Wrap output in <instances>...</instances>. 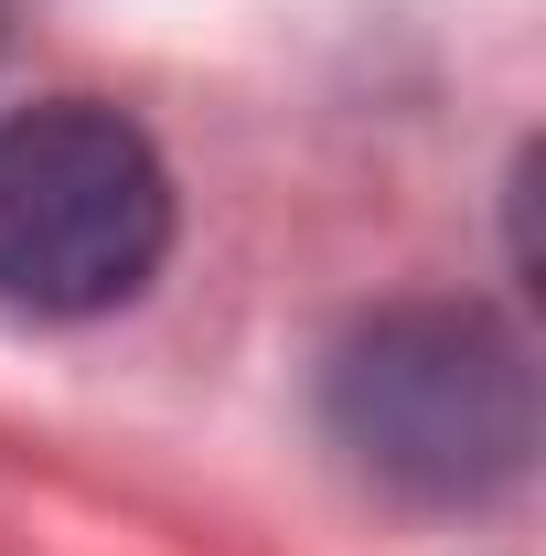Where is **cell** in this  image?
<instances>
[{
	"label": "cell",
	"mask_w": 546,
	"mask_h": 556,
	"mask_svg": "<svg viewBox=\"0 0 546 556\" xmlns=\"http://www.w3.org/2000/svg\"><path fill=\"white\" fill-rule=\"evenodd\" d=\"M322 428L375 492L472 514L536 460V353L482 300H397L333 343Z\"/></svg>",
	"instance_id": "1"
},
{
	"label": "cell",
	"mask_w": 546,
	"mask_h": 556,
	"mask_svg": "<svg viewBox=\"0 0 546 556\" xmlns=\"http://www.w3.org/2000/svg\"><path fill=\"white\" fill-rule=\"evenodd\" d=\"M172 257V172L139 118L97 97H33L0 118V300L33 321H97Z\"/></svg>",
	"instance_id": "2"
}]
</instances>
